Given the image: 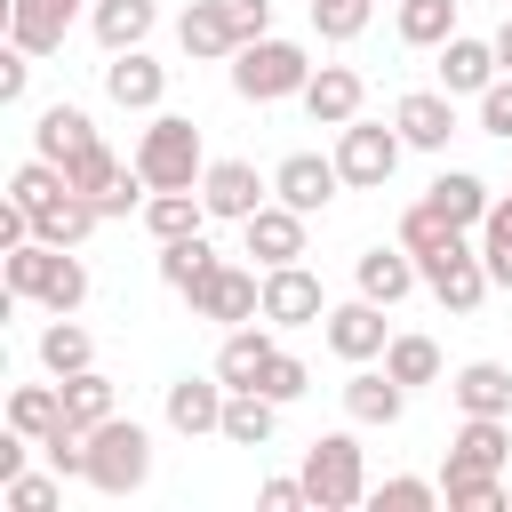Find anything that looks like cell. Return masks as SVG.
I'll list each match as a JSON object with an SVG mask.
<instances>
[{"mask_svg": "<svg viewBox=\"0 0 512 512\" xmlns=\"http://www.w3.org/2000/svg\"><path fill=\"white\" fill-rule=\"evenodd\" d=\"M312 72H320V64L304 56V40L264 32V40H240V56H232V96H240V104H288V96H304Z\"/></svg>", "mask_w": 512, "mask_h": 512, "instance_id": "6da1fadb", "label": "cell"}, {"mask_svg": "<svg viewBox=\"0 0 512 512\" xmlns=\"http://www.w3.org/2000/svg\"><path fill=\"white\" fill-rule=\"evenodd\" d=\"M128 160L144 168V184H152V192H200V176H208L200 128H192L184 112H152V128L136 136V152H128Z\"/></svg>", "mask_w": 512, "mask_h": 512, "instance_id": "7a4b0ae2", "label": "cell"}, {"mask_svg": "<svg viewBox=\"0 0 512 512\" xmlns=\"http://www.w3.org/2000/svg\"><path fill=\"white\" fill-rule=\"evenodd\" d=\"M152 480V432L136 416H104L88 432V488L96 496H136Z\"/></svg>", "mask_w": 512, "mask_h": 512, "instance_id": "3957f363", "label": "cell"}, {"mask_svg": "<svg viewBox=\"0 0 512 512\" xmlns=\"http://www.w3.org/2000/svg\"><path fill=\"white\" fill-rule=\"evenodd\" d=\"M304 488H312V512H352L368 504V456L352 432H320L304 448Z\"/></svg>", "mask_w": 512, "mask_h": 512, "instance_id": "277c9868", "label": "cell"}, {"mask_svg": "<svg viewBox=\"0 0 512 512\" xmlns=\"http://www.w3.org/2000/svg\"><path fill=\"white\" fill-rule=\"evenodd\" d=\"M416 272H424V288H432L456 320H464V312H480V304H488V288H496V280H488V264H480V240H472V232H448L440 248H424V256H416Z\"/></svg>", "mask_w": 512, "mask_h": 512, "instance_id": "5b68a950", "label": "cell"}, {"mask_svg": "<svg viewBox=\"0 0 512 512\" xmlns=\"http://www.w3.org/2000/svg\"><path fill=\"white\" fill-rule=\"evenodd\" d=\"M400 152H408V136L384 128V120H344V128H336V168H344V184H360V192H384L392 168H400Z\"/></svg>", "mask_w": 512, "mask_h": 512, "instance_id": "8992f818", "label": "cell"}, {"mask_svg": "<svg viewBox=\"0 0 512 512\" xmlns=\"http://www.w3.org/2000/svg\"><path fill=\"white\" fill-rule=\"evenodd\" d=\"M392 304H376V296H352V304H328V320H320V336H328V352L336 360H384V344H392V320H384Z\"/></svg>", "mask_w": 512, "mask_h": 512, "instance_id": "52a82bcc", "label": "cell"}, {"mask_svg": "<svg viewBox=\"0 0 512 512\" xmlns=\"http://www.w3.org/2000/svg\"><path fill=\"white\" fill-rule=\"evenodd\" d=\"M192 320H216V328L264 320V280H256L248 264H216V272L192 288Z\"/></svg>", "mask_w": 512, "mask_h": 512, "instance_id": "ba28073f", "label": "cell"}, {"mask_svg": "<svg viewBox=\"0 0 512 512\" xmlns=\"http://www.w3.org/2000/svg\"><path fill=\"white\" fill-rule=\"evenodd\" d=\"M264 320H272V328H312V320H328L320 272H304V256H296V264H264Z\"/></svg>", "mask_w": 512, "mask_h": 512, "instance_id": "9c48e42d", "label": "cell"}, {"mask_svg": "<svg viewBox=\"0 0 512 512\" xmlns=\"http://www.w3.org/2000/svg\"><path fill=\"white\" fill-rule=\"evenodd\" d=\"M200 200H208V216H216V224H248V216L272 200V176H256L248 160H208Z\"/></svg>", "mask_w": 512, "mask_h": 512, "instance_id": "30bf717a", "label": "cell"}, {"mask_svg": "<svg viewBox=\"0 0 512 512\" xmlns=\"http://www.w3.org/2000/svg\"><path fill=\"white\" fill-rule=\"evenodd\" d=\"M392 128L408 136V152H448V136H456V96H448V88H408V96L392 104Z\"/></svg>", "mask_w": 512, "mask_h": 512, "instance_id": "8fae6325", "label": "cell"}, {"mask_svg": "<svg viewBox=\"0 0 512 512\" xmlns=\"http://www.w3.org/2000/svg\"><path fill=\"white\" fill-rule=\"evenodd\" d=\"M336 184H344L336 152H328V160H320V152H288V160L272 168V200H288V208H304V216H320V208L336 200Z\"/></svg>", "mask_w": 512, "mask_h": 512, "instance_id": "7c38bea8", "label": "cell"}, {"mask_svg": "<svg viewBox=\"0 0 512 512\" xmlns=\"http://www.w3.org/2000/svg\"><path fill=\"white\" fill-rule=\"evenodd\" d=\"M224 400H232V384L208 368V376H176L168 384V432H184V440H200V432H224Z\"/></svg>", "mask_w": 512, "mask_h": 512, "instance_id": "4fadbf2b", "label": "cell"}, {"mask_svg": "<svg viewBox=\"0 0 512 512\" xmlns=\"http://www.w3.org/2000/svg\"><path fill=\"white\" fill-rule=\"evenodd\" d=\"M80 8H88V0H8V48H24V56H56Z\"/></svg>", "mask_w": 512, "mask_h": 512, "instance_id": "5bb4252c", "label": "cell"}, {"mask_svg": "<svg viewBox=\"0 0 512 512\" xmlns=\"http://www.w3.org/2000/svg\"><path fill=\"white\" fill-rule=\"evenodd\" d=\"M304 112H312V128H344V120H360V104H368V80L352 72V64H320L312 80H304V96H296Z\"/></svg>", "mask_w": 512, "mask_h": 512, "instance_id": "9a60e30c", "label": "cell"}, {"mask_svg": "<svg viewBox=\"0 0 512 512\" xmlns=\"http://www.w3.org/2000/svg\"><path fill=\"white\" fill-rule=\"evenodd\" d=\"M512 464V416H464L440 472H504Z\"/></svg>", "mask_w": 512, "mask_h": 512, "instance_id": "2e32d148", "label": "cell"}, {"mask_svg": "<svg viewBox=\"0 0 512 512\" xmlns=\"http://www.w3.org/2000/svg\"><path fill=\"white\" fill-rule=\"evenodd\" d=\"M176 40H184L192 64H232V56H240V24H232L224 0H192V8L176 16Z\"/></svg>", "mask_w": 512, "mask_h": 512, "instance_id": "e0dca14e", "label": "cell"}, {"mask_svg": "<svg viewBox=\"0 0 512 512\" xmlns=\"http://www.w3.org/2000/svg\"><path fill=\"white\" fill-rule=\"evenodd\" d=\"M104 96H112L120 112H160V96H168V64H152L144 48H120V56L104 64Z\"/></svg>", "mask_w": 512, "mask_h": 512, "instance_id": "ac0fdd59", "label": "cell"}, {"mask_svg": "<svg viewBox=\"0 0 512 512\" xmlns=\"http://www.w3.org/2000/svg\"><path fill=\"white\" fill-rule=\"evenodd\" d=\"M304 224H312L304 208H288V200H264V208L240 224V232H248V256H256V264H296V256H304Z\"/></svg>", "mask_w": 512, "mask_h": 512, "instance_id": "d6986e66", "label": "cell"}, {"mask_svg": "<svg viewBox=\"0 0 512 512\" xmlns=\"http://www.w3.org/2000/svg\"><path fill=\"white\" fill-rule=\"evenodd\" d=\"M344 416H352V424H400V416H408V384H400L392 368H368V360H360V368L344 376Z\"/></svg>", "mask_w": 512, "mask_h": 512, "instance_id": "ffe728a7", "label": "cell"}, {"mask_svg": "<svg viewBox=\"0 0 512 512\" xmlns=\"http://www.w3.org/2000/svg\"><path fill=\"white\" fill-rule=\"evenodd\" d=\"M424 200H432L456 232H480V224H488V208H496V192H488L472 168H440V176L424 184Z\"/></svg>", "mask_w": 512, "mask_h": 512, "instance_id": "44dd1931", "label": "cell"}, {"mask_svg": "<svg viewBox=\"0 0 512 512\" xmlns=\"http://www.w3.org/2000/svg\"><path fill=\"white\" fill-rule=\"evenodd\" d=\"M96 224H104V208H96L88 192H72V184H64V192H48V200L32 208V240H56V248H80Z\"/></svg>", "mask_w": 512, "mask_h": 512, "instance_id": "7402d4cb", "label": "cell"}, {"mask_svg": "<svg viewBox=\"0 0 512 512\" xmlns=\"http://www.w3.org/2000/svg\"><path fill=\"white\" fill-rule=\"evenodd\" d=\"M352 280H360V296H376V304H400L408 288H424V272H416V256L392 240H376V248H360V264H352Z\"/></svg>", "mask_w": 512, "mask_h": 512, "instance_id": "603a6c76", "label": "cell"}, {"mask_svg": "<svg viewBox=\"0 0 512 512\" xmlns=\"http://www.w3.org/2000/svg\"><path fill=\"white\" fill-rule=\"evenodd\" d=\"M272 352H280V344H272V320H240V328H224V344H216V376H224L232 392H248Z\"/></svg>", "mask_w": 512, "mask_h": 512, "instance_id": "cb8c5ba5", "label": "cell"}, {"mask_svg": "<svg viewBox=\"0 0 512 512\" xmlns=\"http://www.w3.org/2000/svg\"><path fill=\"white\" fill-rule=\"evenodd\" d=\"M448 400H456L464 416H512V368H504V360H464V368L448 376Z\"/></svg>", "mask_w": 512, "mask_h": 512, "instance_id": "d4e9b609", "label": "cell"}, {"mask_svg": "<svg viewBox=\"0 0 512 512\" xmlns=\"http://www.w3.org/2000/svg\"><path fill=\"white\" fill-rule=\"evenodd\" d=\"M152 24H160V0H88V32L104 40V56L144 48V40H152Z\"/></svg>", "mask_w": 512, "mask_h": 512, "instance_id": "484cf974", "label": "cell"}, {"mask_svg": "<svg viewBox=\"0 0 512 512\" xmlns=\"http://www.w3.org/2000/svg\"><path fill=\"white\" fill-rule=\"evenodd\" d=\"M496 72H504V64H496V40H472V32L440 40V88H448V96H480Z\"/></svg>", "mask_w": 512, "mask_h": 512, "instance_id": "4316f807", "label": "cell"}, {"mask_svg": "<svg viewBox=\"0 0 512 512\" xmlns=\"http://www.w3.org/2000/svg\"><path fill=\"white\" fill-rule=\"evenodd\" d=\"M80 144H96V120H88L80 104H48V112L32 120V152H40V160H56V168H64Z\"/></svg>", "mask_w": 512, "mask_h": 512, "instance_id": "83f0119b", "label": "cell"}, {"mask_svg": "<svg viewBox=\"0 0 512 512\" xmlns=\"http://www.w3.org/2000/svg\"><path fill=\"white\" fill-rule=\"evenodd\" d=\"M40 368H48V376H80V368H96V336H88L72 312H56V320L40 328Z\"/></svg>", "mask_w": 512, "mask_h": 512, "instance_id": "f1b7e54d", "label": "cell"}, {"mask_svg": "<svg viewBox=\"0 0 512 512\" xmlns=\"http://www.w3.org/2000/svg\"><path fill=\"white\" fill-rule=\"evenodd\" d=\"M224 256L200 240V232H184V240H160V288H176V296H192L208 272H216Z\"/></svg>", "mask_w": 512, "mask_h": 512, "instance_id": "f546056e", "label": "cell"}, {"mask_svg": "<svg viewBox=\"0 0 512 512\" xmlns=\"http://www.w3.org/2000/svg\"><path fill=\"white\" fill-rule=\"evenodd\" d=\"M56 384H64V416H72L80 432H96L104 416H120V392H112L104 368H80V376H56Z\"/></svg>", "mask_w": 512, "mask_h": 512, "instance_id": "4dcf8cb0", "label": "cell"}, {"mask_svg": "<svg viewBox=\"0 0 512 512\" xmlns=\"http://www.w3.org/2000/svg\"><path fill=\"white\" fill-rule=\"evenodd\" d=\"M8 424L24 432V440H48L56 424H64V384L48 376V384H16L8 392Z\"/></svg>", "mask_w": 512, "mask_h": 512, "instance_id": "1f68e13d", "label": "cell"}, {"mask_svg": "<svg viewBox=\"0 0 512 512\" xmlns=\"http://www.w3.org/2000/svg\"><path fill=\"white\" fill-rule=\"evenodd\" d=\"M272 432H280V400H264L256 384L224 400V440H232V448H264Z\"/></svg>", "mask_w": 512, "mask_h": 512, "instance_id": "d6a6232c", "label": "cell"}, {"mask_svg": "<svg viewBox=\"0 0 512 512\" xmlns=\"http://www.w3.org/2000/svg\"><path fill=\"white\" fill-rule=\"evenodd\" d=\"M392 24L408 48H440L456 40V0H392Z\"/></svg>", "mask_w": 512, "mask_h": 512, "instance_id": "836d02e7", "label": "cell"}, {"mask_svg": "<svg viewBox=\"0 0 512 512\" xmlns=\"http://www.w3.org/2000/svg\"><path fill=\"white\" fill-rule=\"evenodd\" d=\"M208 224V200L200 192H152L144 200V232L152 240H184V232H200Z\"/></svg>", "mask_w": 512, "mask_h": 512, "instance_id": "e575fe53", "label": "cell"}, {"mask_svg": "<svg viewBox=\"0 0 512 512\" xmlns=\"http://www.w3.org/2000/svg\"><path fill=\"white\" fill-rule=\"evenodd\" d=\"M440 504L448 512H504L512 488H504V472H440Z\"/></svg>", "mask_w": 512, "mask_h": 512, "instance_id": "d590c367", "label": "cell"}, {"mask_svg": "<svg viewBox=\"0 0 512 512\" xmlns=\"http://www.w3.org/2000/svg\"><path fill=\"white\" fill-rule=\"evenodd\" d=\"M384 368H392L408 392H416V384H440V344H432V336H392V344H384Z\"/></svg>", "mask_w": 512, "mask_h": 512, "instance_id": "8d00e7d4", "label": "cell"}, {"mask_svg": "<svg viewBox=\"0 0 512 512\" xmlns=\"http://www.w3.org/2000/svg\"><path fill=\"white\" fill-rule=\"evenodd\" d=\"M40 304H48V312H80V304H88V264H80V248H56Z\"/></svg>", "mask_w": 512, "mask_h": 512, "instance_id": "74e56055", "label": "cell"}, {"mask_svg": "<svg viewBox=\"0 0 512 512\" xmlns=\"http://www.w3.org/2000/svg\"><path fill=\"white\" fill-rule=\"evenodd\" d=\"M472 240H480L488 280H496V288H512V200H496V208H488V224H480Z\"/></svg>", "mask_w": 512, "mask_h": 512, "instance_id": "f35d334b", "label": "cell"}, {"mask_svg": "<svg viewBox=\"0 0 512 512\" xmlns=\"http://www.w3.org/2000/svg\"><path fill=\"white\" fill-rule=\"evenodd\" d=\"M0 496H8V512H56L64 504V472L48 464V472H16V480H0Z\"/></svg>", "mask_w": 512, "mask_h": 512, "instance_id": "ab89813d", "label": "cell"}, {"mask_svg": "<svg viewBox=\"0 0 512 512\" xmlns=\"http://www.w3.org/2000/svg\"><path fill=\"white\" fill-rule=\"evenodd\" d=\"M304 8H312V32L320 40H360L368 16H376V0H304Z\"/></svg>", "mask_w": 512, "mask_h": 512, "instance_id": "60d3db41", "label": "cell"}, {"mask_svg": "<svg viewBox=\"0 0 512 512\" xmlns=\"http://www.w3.org/2000/svg\"><path fill=\"white\" fill-rule=\"evenodd\" d=\"M376 512H432L440 504V480H416V472H392L384 488H368Z\"/></svg>", "mask_w": 512, "mask_h": 512, "instance_id": "b9f144b4", "label": "cell"}, {"mask_svg": "<svg viewBox=\"0 0 512 512\" xmlns=\"http://www.w3.org/2000/svg\"><path fill=\"white\" fill-rule=\"evenodd\" d=\"M120 168H128V160H112V152H104V136H96V144H80V152L64 160V176H72V192H88V200H96V192H104V184H112Z\"/></svg>", "mask_w": 512, "mask_h": 512, "instance_id": "7bdbcfd3", "label": "cell"}, {"mask_svg": "<svg viewBox=\"0 0 512 512\" xmlns=\"http://www.w3.org/2000/svg\"><path fill=\"white\" fill-rule=\"evenodd\" d=\"M256 392L288 408V400H304V392H312V368H304L296 352H272V360H264V376H256Z\"/></svg>", "mask_w": 512, "mask_h": 512, "instance_id": "ee69618b", "label": "cell"}, {"mask_svg": "<svg viewBox=\"0 0 512 512\" xmlns=\"http://www.w3.org/2000/svg\"><path fill=\"white\" fill-rule=\"evenodd\" d=\"M64 184H72V176H64L56 160H40V152H32V160H24L16 176H8V200H24V208H40V200H48V192H64Z\"/></svg>", "mask_w": 512, "mask_h": 512, "instance_id": "f6af8a7d", "label": "cell"}, {"mask_svg": "<svg viewBox=\"0 0 512 512\" xmlns=\"http://www.w3.org/2000/svg\"><path fill=\"white\" fill-rule=\"evenodd\" d=\"M40 456H48V464H56L64 480H88V432H80L72 416H64V424H56L48 440H40Z\"/></svg>", "mask_w": 512, "mask_h": 512, "instance_id": "bcb514c9", "label": "cell"}, {"mask_svg": "<svg viewBox=\"0 0 512 512\" xmlns=\"http://www.w3.org/2000/svg\"><path fill=\"white\" fill-rule=\"evenodd\" d=\"M144 200H152V184H144V168H136V160L96 192V208H104V216H144Z\"/></svg>", "mask_w": 512, "mask_h": 512, "instance_id": "7dc6e473", "label": "cell"}, {"mask_svg": "<svg viewBox=\"0 0 512 512\" xmlns=\"http://www.w3.org/2000/svg\"><path fill=\"white\" fill-rule=\"evenodd\" d=\"M448 232H456V224H448V216H440L432 200H416V208L400 216V248H408V256H424V248H440Z\"/></svg>", "mask_w": 512, "mask_h": 512, "instance_id": "c3c4849f", "label": "cell"}, {"mask_svg": "<svg viewBox=\"0 0 512 512\" xmlns=\"http://www.w3.org/2000/svg\"><path fill=\"white\" fill-rule=\"evenodd\" d=\"M472 104H480V136H504V144H512V72H496Z\"/></svg>", "mask_w": 512, "mask_h": 512, "instance_id": "681fc988", "label": "cell"}, {"mask_svg": "<svg viewBox=\"0 0 512 512\" xmlns=\"http://www.w3.org/2000/svg\"><path fill=\"white\" fill-rule=\"evenodd\" d=\"M32 64H40V56H24V48L0 56V104H24V96H32Z\"/></svg>", "mask_w": 512, "mask_h": 512, "instance_id": "f907efd6", "label": "cell"}, {"mask_svg": "<svg viewBox=\"0 0 512 512\" xmlns=\"http://www.w3.org/2000/svg\"><path fill=\"white\" fill-rule=\"evenodd\" d=\"M256 504H264V512H304V504H312V488H304V472H296V480H264V488H256Z\"/></svg>", "mask_w": 512, "mask_h": 512, "instance_id": "816d5d0a", "label": "cell"}, {"mask_svg": "<svg viewBox=\"0 0 512 512\" xmlns=\"http://www.w3.org/2000/svg\"><path fill=\"white\" fill-rule=\"evenodd\" d=\"M224 8H232L240 40H264V32H272V0H224Z\"/></svg>", "mask_w": 512, "mask_h": 512, "instance_id": "f5cc1de1", "label": "cell"}, {"mask_svg": "<svg viewBox=\"0 0 512 512\" xmlns=\"http://www.w3.org/2000/svg\"><path fill=\"white\" fill-rule=\"evenodd\" d=\"M496 64H504V72H512V16H504V24H496Z\"/></svg>", "mask_w": 512, "mask_h": 512, "instance_id": "db71d44e", "label": "cell"}, {"mask_svg": "<svg viewBox=\"0 0 512 512\" xmlns=\"http://www.w3.org/2000/svg\"><path fill=\"white\" fill-rule=\"evenodd\" d=\"M504 200H512V192H504Z\"/></svg>", "mask_w": 512, "mask_h": 512, "instance_id": "11a10c76", "label": "cell"}]
</instances>
